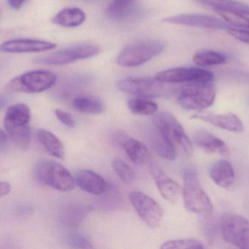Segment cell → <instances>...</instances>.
<instances>
[{"label": "cell", "instance_id": "obj_1", "mask_svg": "<svg viewBox=\"0 0 249 249\" xmlns=\"http://www.w3.org/2000/svg\"><path fill=\"white\" fill-rule=\"evenodd\" d=\"M30 109L26 104L12 105L6 111L4 127L12 140L20 149H27L30 143Z\"/></svg>", "mask_w": 249, "mask_h": 249}, {"label": "cell", "instance_id": "obj_2", "mask_svg": "<svg viewBox=\"0 0 249 249\" xmlns=\"http://www.w3.org/2000/svg\"><path fill=\"white\" fill-rule=\"evenodd\" d=\"M177 102L186 110L202 111L213 105L216 89L213 83H187L177 90Z\"/></svg>", "mask_w": 249, "mask_h": 249}, {"label": "cell", "instance_id": "obj_3", "mask_svg": "<svg viewBox=\"0 0 249 249\" xmlns=\"http://www.w3.org/2000/svg\"><path fill=\"white\" fill-rule=\"evenodd\" d=\"M155 125L171 143L177 153L185 158L193 155V146L184 128L178 120L168 112H160L154 118Z\"/></svg>", "mask_w": 249, "mask_h": 249}, {"label": "cell", "instance_id": "obj_4", "mask_svg": "<svg viewBox=\"0 0 249 249\" xmlns=\"http://www.w3.org/2000/svg\"><path fill=\"white\" fill-rule=\"evenodd\" d=\"M182 194L187 210L198 214L209 215L213 211V205L205 192L197 174L193 170H184Z\"/></svg>", "mask_w": 249, "mask_h": 249}, {"label": "cell", "instance_id": "obj_5", "mask_svg": "<svg viewBox=\"0 0 249 249\" xmlns=\"http://www.w3.org/2000/svg\"><path fill=\"white\" fill-rule=\"evenodd\" d=\"M173 83H164L155 78H127L120 80V90L143 97H167L177 93Z\"/></svg>", "mask_w": 249, "mask_h": 249}, {"label": "cell", "instance_id": "obj_6", "mask_svg": "<svg viewBox=\"0 0 249 249\" xmlns=\"http://www.w3.org/2000/svg\"><path fill=\"white\" fill-rule=\"evenodd\" d=\"M36 179L54 190L60 192H70L75 187V180L70 171L53 161H44L35 168Z\"/></svg>", "mask_w": 249, "mask_h": 249}, {"label": "cell", "instance_id": "obj_7", "mask_svg": "<svg viewBox=\"0 0 249 249\" xmlns=\"http://www.w3.org/2000/svg\"><path fill=\"white\" fill-rule=\"evenodd\" d=\"M165 49V44L157 40H146L130 44L124 48L117 58L121 67H134L142 65Z\"/></svg>", "mask_w": 249, "mask_h": 249}, {"label": "cell", "instance_id": "obj_8", "mask_svg": "<svg viewBox=\"0 0 249 249\" xmlns=\"http://www.w3.org/2000/svg\"><path fill=\"white\" fill-rule=\"evenodd\" d=\"M219 230L222 239L237 248L249 249V221L233 213L224 214L219 220Z\"/></svg>", "mask_w": 249, "mask_h": 249}, {"label": "cell", "instance_id": "obj_9", "mask_svg": "<svg viewBox=\"0 0 249 249\" xmlns=\"http://www.w3.org/2000/svg\"><path fill=\"white\" fill-rule=\"evenodd\" d=\"M57 76L48 70H34L23 73L10 80L7 89L12 92L40 93L52 87Z\"/></svg>", "mask_w": 249, "mask_h": 249}, {"label": "cell", "instance_id": "obj_10", "mask_svg": "<svg viewBox=\"0 0 249 249\" xmlns=\"http://www.w3.org/2000/svg\"><path fill=\"white\" fill-rule=\"evenodd\" d=\"M100 52L99 47L90 44H80L63 48L48 55L35 58L34 62L46 65H66L74 61L86 59L97 55Z\"/></svg>", "mask_w": 249, "mask_h": 249}, {"label": "cell", "instance_id": "obj_11", "mask_svg": "<svg viewBox=\"0 0 249 249\" xmlns=\"http://www.w3.org/2000/svg\"><path fill=\"white\" fill-rule=\"evenodd\" d=\"M129 199L136 213L146 226L155 229L160 225L163 217V209L154 199L139 191L130 192Z\"/></svg>", "mask_w": 249, "mask_h": 249}, {"label": "cell", "instance_id": "obj_12", "mask_svg": "<svg viewBox=\"0 0 249 249\" xmlns=\"http://www.w3.org/2000/svg\"><path fill=\"white\" fill-rule=\"evenodd\" d=\"M155 78L173 84L193 82L213 83L214 76L212 72L197 67H176L159 72Z\"/></svg>", "mask_w": 249, "mask_h": 249}, {"label": "cell", "instance_id": "obj_13", "mask_svg": "<svg viewBox=\"0 0 249 249\" xmlns=\"http://www.w3.org/2000/svg\"><path fill=\"white\" fill-rule=\"evenodd\" d=\"M165 23L205 29H220L227 30L231 27L228 22L224 21L214 16L202 14H180L170 16L162 19Z\"/></svg>", "mask_w": 249, "mask_h": 249}, {"label": "cell", "instance_id": "obj_14", "mask_svg": "<svg viewBox=\"0 0 249 249\" xmlns=\"http://www.w3.org/2000/svg\"><path fill=\"white\" fill-rule=\"evenodd\" d=\"M149 171L162 197L171 203L178 201L182 194L181 187L156 164H152Z\"/></svg>", "mask_w": 249, "mask_h": 249}, {"label": "cell", "instance_id": "obj_15", "mask_svg": "<svg viewBox=\"0 0 249 249\" xmlns=\"http://www.w3.org/2000/svg\"><path fill=\"white\" fill-rule=\"evenodd\" d=\"M115 138L133 163L142 165L150 161V152L139 140L124 133H117Z\"/></svg>", "mask_w": 249, "mask_h": 249}, {"label": "cell", "instance_id": "obj_16", "mask_svg": "<svg viewBox=\"0 0 249 249\" xmlns=\"http://www.w3.org/2000/svg\"><path fill=\"white\" fill-rule=\"evenodd\" d=\"M56 44L48 41L32 39H16L0 45V51L5 53H36L51 51Z\"/></svg>", "mask_w": 249, "mask_h": 249}, {"label": "cell", "instance_id": "obj_17", "mask_svg": "<svg viewBox=\"0 0 249 249\" xmlns=\"http://www.w3.org/2000/svg\"><path fill=\"white\" fill-rule=\"evenodd\" d=\"M212 124L214 127L234 133L244 131V125L241 120L233 114H216L208 112H198L192 116Z\"/></svg>", "mask_w": 249, "mask_h": 249}, {"label": "cell", "instance_id": "obj_18", "mask_svg": "<svg viewBox=\"0 0 249 249\" xmlns=\"http://www.w3.org/2000/svg\"><path fill=\"white\" fill-rule=\"evenodd\" d=\"M75 184L83 191L100 196L107 190L108 183L103 177L89 170H81L76 173Z\"/></svg>", "mask_w": 249, "mask_h": 249}, {"label": "cell", "instance_id": "obj_19", "mask_svg": "<svg viewBox=\"0 0 249 249\" xmlns=\"http://www.w3.org/2000/svg\"><path fill=\"white\" fill-rule=\"evenodd\" d=\"M193 139L199 148L207 153H216L221 156L231 155L229 146L219 137L206 130H197L193 134Z\"/></svg>", "mask_w": 249, "mask_h": 249}, {"label": "cell", "instance_id": "obj_20", "mask_svg": "<svg viewBox=\"0 0 249 249\" xmlns=\"http://www.w3.org/2000/svg\"><path fill=\"white\" fill-rule=\"evenodd\" d=\"M148 141L155 153L162 159L174 161L177 157V153L175 149L155 124L154 128L148 130Z\"/></svg>", "mask_w": 249, "mask_h": 249}, {"label": "cell", "instance_id": "obj_21", "mask_svg": "<svg viewBox=\"0 0 249 249\" xmlns=\"http://www.w3.org/2000/svg\"><path fill=\"white\" fill-rule=\"evenodd\" d=\"M209 174L215 184L222 188H230L235 182V174L233 167L226 160L218 161L213 164Z\"/></svg>", "mask_w": 249, "mask_h": 249}, {"label": "cell", "instance_id": "obj_22", "mask_svg": "<svg viewBox=\"0 0 249 249\" xmlns=\"http://www.w3.org/2000/svg\"><path fill=\"white\" fill-rule=\"evenodd\" d=\"M86 13L79 7H69L58 12L53 19V23L63 27H76L80 26L86 20Z\"/></svg>", "mask_w": 249, "mask_h": 249}, {"label": "cell", "instance_id": "obj_23", "mask_svg": "<svg viewBox=\"0 0 249 249\" xmlns=\"http://www.w3.org/2000/svg\"><path fill=\"white\" fill-rule=\"evenodd\" d=\"M36 137L39 143L52 156L59 159L65 157V150L62 142L48 130L39 129L36 131Z\"/></svg>", "mask_w": 249, "mask_h": 249}, {"label": "cell", "instance_id": "obj_24", "mask_svg": "<svg viewBox=\"0 0 249 249\" xmlns=\"http://www.w3.org/2000/svg\"><path fill=\"white\" fill-rule=\"evenodd\" d=\"M199 4L207 6L214 11L233 12L249 16V5L237 0H195Z\"/></svg>", "mask_w": 249, "mask_h": 249}, {"label": "cell", "instance_id": "obj_25", "mask_svg": "<svg viewBox=\"0 0 249 249\" xmlns=\"http://www.w3.org/2000/svg\"><path fill=\"white\" fill-rule=\"evenodd\" d=\"M90 211L88 206L83 205H70L61 214V222L69 228H77L86 219Z\"/></svg>", "mask_w": 249, "mask_h": 249}, {"label": "cell", "instance_id": "obj_26", "mask_svg": "<svg viewBox=\"0 0 249 249\" xmlns=\"http://www.w3.org/2000/svg\"><path fill=\"white\" fill-rule=\"evenodd\" d=\"M72 104L77 111L85 114H102L105 108V104L100 99L86 95H81L74 98Z\"/></svg>", "mask_w": 249, "mask_h": 249}, {"label": "cell", "instance_id": "obj_27", "mask_svg": "<svg viewBox=\"0 0 249 249\" xmlns=\"http://www.w3.org/2000/svg\"><path fill=\"white\" fill-rule=\"evenodd\" d=\"M227 58L222 53L213 51H202L195 54L193 61L200 67L219 65L226 62Z\"/></svg>", "mask_w": 249, "mask_h": 249}, {"label": "cell", "instance_id": "obj_28", "mask_svg": "<svg viewBox=\"0 0 249 249\" xmlns=\"http://www.w3.org/2000/svg\"><path fill=\"white\" fill-rule=\"evenodd\" d=\"M130 111L133 114L139 115H155L158 111V105L143 96L133 98L128 102Z\"/></svg>", "mask_w": 249, "mask_h": 249}, {"label": "cell", "instance_id": "obj_29", "mask_svg": "<svg viewBox=\"0 0 249 249\" xmlns=\"http://www.w3.org/2000/svg\"><path fill=\"white\" fill-rule=\"evenodd\" d=\"M108 16L113 19H124L133 16L136 13V8L133 3L127 4H120L112 1L108 7Z\"/></svg>", "mask_w": 249, "mask_h": 249}, {"label": "cell", "instance_id": "obj_30", "mask_svg": "<svg viewBox=\"0 0 249 249\" xmlns=\"http://www.w3.org/2000/svg\"><path fill=\"white\" fill-rule=\"evenodd\" d=\"M223 18L232 27L237 29H244L249 31V16L240 13H233V12L222 11L217 10L215 11Z\"/></svg>", "mask_w": 249, "mask_h": 249}, {"label": "cell", "instance_id": "obj_31", "mask_svg": "<svg viewBox=\"0 0 249 249\" xmlns=\"http://www.w3.org/2000/svg\"><path fill=\"white\" fill-rule=\"evenodd\" d=\"M112 168L115 170L118 176L125 184H132L136 179L134 171L124 161L116 159L112 161Z\"/></svg>", "mask_w": 249, "mask_h": 249}, {"label": "cell", "instance_id": "obj_32", "mask_svg": "<svg viewBox=\"0 0 249 249\" xmlns=\"http://www.w3.org/2000/svg\"><path fill=\"white\" fill-rule=\"evenodd\" d=\"M204 247L200 241L194 239L173 240V241L164 243L161 247V249H202Z\"/></svg>", "mask_w": 249, "mask_h": 249}, {"label": "cell", "instance_id": "obj_33", "mask_svg": "<svg viewBox=\"0 0 249 249\" xmlns=\"http://www.w3.org/2000/svg\"><path fill=\"white\" fill-rule=\"evenodd\" d=\"M102 200H100V204L103 205L105 208L114 207L120 202L121 195L118 193V190L114 189L112 186H108L107 190L104 194H102Z\"/></svg>", "mask_w": 249, "mask_h": 249}, {"label": "cell", "instance_id": "obj_34", "mask_svg": "<svg viewBox=\"0 0 249 249\" xmlns=\"http://www.w3.org/2000/svg\"><path fill=\"white\" fill-rule=\"evenodd\" d=\"M68 244L73 248L92 249L93 248L91 242L86 237L80 235H72L69 237Z\"/></svg>", "mask_w": 249, "mask_h": 249}, {"label": "cell", "instance_id": "obj_35", "mask_svg": "<svg viewBox=\"0 0 249 249\" xmlns=\"http://www.w3.org/2000/svg\"><path fill=\"white\" fill-rule=\"evenodd\" d=\"M228 33L236 39L237 40L241 41L245 43L249 44V31L244 30V29H237V28L231 27L227 29Z\"/></svg>", "mask_w": 249, "mask_h": 249}, {"label": "cell", "instance_id": "obj_36", "mask_svg": "<svg viewBox=\"0 0 249 249\" xmlns=\"http://www.w3.org/2000/svg\"><path fill=\"white\" fill-rule=\"evenodd\" d=\"M55 115L58 119L65 125L70 127H74L75 126V121L71 116V114L61 109H57L55 111Z\"/></svg>", "mask_w": 249, "mask_h": 249}, {"label": "cell", "instance_id": "obj_37", "mask_svg": "<svg viewBox=\"0 0 249 249\" xmlns=\"http://www.w3.org/2000/svg\"><path fill=\"white\" fill-rule=\"evenodd\" d=\"M33 212V206L29 203H20L15 209V213L19 216H28L32 215Z\"/></svg>", "mask_w": 249, "mask_h": 249}, {"label": "cell", "instance_id": "obj_38", "mask_svg": "<svg viewBox=\"0 0 249 249\" xmlns=\"http://www.w3.org/2000/svg\"><path fill=\"white\" fill-rule=\"evenodd\" d=\"M11 186L7 182H0V197L8 195L11 192Z\"/></svg>", "mask_w": 249, "mask_h": 249}, {"label": "cell", "instance_id": "obj_39", "mask_svg": "<svg viewBox=\"0 0 249 249\" xmlns=\"http://www.w3.org/2000/svg\"><path fill=\"white\" fill-rule=\"evenodd\" d=\"M7 137L3 130H0V152L5 150L7 146Z\"/></svg>", "mask_w": 249, "mask_h": 249}, {"label": "cell", "instance_id": "obj_40", "mask_svg": "<svg viewBox=\"0 0 249 249\" xmlns=\"http://www.w3.org/2000/svg\"><path fill=\"white\" fill-rule=\"evenodd\" d=\"M26 0H8L9 5L15 10L20 9Z\"/></svg>", "mask_w": 249, "mask_h": 249}, {"label": "cell", "instance_id": "obj_41", "mask_svg": "<svg viewBox=\"0 0 249 249\" xmlns=\"http://www.w3.org/2000/svg\"><path fill=\"white\" fill-rule=\"evenodd\" d=\"M10 97L7 95L0 94V111L8 104Z\"/></svg>", "mask_w": 249, "mask_h": 249}, {"label": "cell", "instance_id": "obj_42", "mask_svg": "<svg viewBox=\"0 0 249 249\" xmlns=\"http://www.w3.org/2000/svg\"><path fill=\"white\" fill-rule=\"evenodd\" d=\"M133 0H114L115 3H118L120 4H127L133 3Z\"/></svg>", "mask_w": 249, "mask_h": 249}, {"label": "cell", "instance_id": "obj_43", "mask_svg": "<svg viewBox=\"0 0 249 249\" xmlns=\"http://www.w3.org/2000/svg\"><path fill=\"white\" fill-rule=\"evenodd\" d=\"M4 61H2V60H0V70L4 67Z\"/></svg>", "mask_w": 249, "mask_h": 249}]
</instances>
